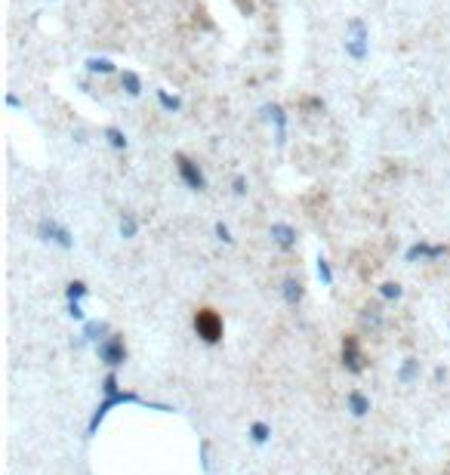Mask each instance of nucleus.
I'll return each mask as SVG.
<instances>
[{
  "label": "nucleus",
  "instance_id": "b1692460",
  "mask_svg": "<svg viewBox=\"0 0 450 475\" xmlns=\"http://www.w3.org/2000/svg\"><path fill=\"white\" fill-rule=\"evenodd\" d=\"M87 68L92 71V75H111L115 65H111L108 59H87Z\"/></svg>",
  "mask_w": 450,
  "mask_h": 475
},
{
  "label": "nucleus",
  "instance_id": "20e7f679",
  "mask_svg": "<svg viewBox=\"0 0 450 475\" xmlns=\"http://www.w3.org/2000/svg\"><path fill=\"white\" fill-rule=\"evenodd\" d=\"M342 367H346L352 377H361V374L367 371V358H364V352H361V342H358V336H352V333L342 336Z\"/></svg>",
  "mask_w": 450,
  "mask_h": 475
},
{
  "label": "nucleus",
  "instance_id": "aec40b11",
  "mask_svg": "<svg viewBox=\"0 0 450 475\" xmlns=\"http://www.w3.org/2000/svg\"><path fill=\"white\" fill-rule=\"evenodd\" d=\"M121 84H124V90H127L130 96H139V93H142V81H139V75H133V71H124V75H121Z\"/></svg>",
  "mask_w": 450,
  "mask_h": 475
},
{
  "label": "nucleus",
  "instance_id": "4468645a",
  "mask_svg": "<svg viewBox=\"0 0 450 475\" xmlns=\"http://www.w3.org/2000/svg\"><path fill=\"white\" fill-rule=\"evenodd\" d=\"M281 296H284V302H287V306H300L302 296H306V287H302L296 278H287L281 284Z\"/></svg>",
  "mask_w": 450,
  "mask_h": 475
},
{
  "label": "nucleus",
  "instance_id": "9b49d317",
  "mask_svg": "<svg viewBox=\"0 0 450 475\" xmlns=\"http://www.w3.org/2000/svg\"><path fill=\"white\" fill-rule=\"evenodd\" d=\"M346 407H349V414H352L355 420H364L370 414V398L361 392V389H349V395H346Z\"/></svg>",
  "mask_w": 450,
  "mask_h": 475
},
{
  "label": "nucleus",
  "instance_id": "2eb2a0df",
  "mask_svg": "<svg viewBox=\"0 0 450 475\" xmlns=\"http://www.w3.org/2000/svg\"><path fill=\"white\" fill-rule=\"evenodd\" d=\"M247 435H250V441H253L256 447H266L271 441V426L266 423V420H253L250 429H247Z\"/></svg>",
  "mask_w": 450,
  "mask_h": 475
},
{
  "label": "nucleus",
  "instance_id": "cd10ccee",
  "mask_svg": "<svg viewBox=\"0 0 450 475\" xmlns=\"http://www.w3.org/2000/svg\"><path fill=\"white\" fill-rule=\"evenodd\" d=\"M213 232H216V238H219L222 244H231V241H235V238H231V232H228V226H225V222H216V226H213Z\"/></svg>",
  "mask_w": 450,
  "mask_h": 475
},
{
  "label": "nucleus",
  "instance_id": "5701e85b",
  "mask_svg": "<svg viewBox=\"0 0 450 475\" xmlns=\"http://www.w3.org/2000/svg\"><path fill=\"white\" fill-rule=\"evenodd\" d=\"M105 139H108V142H111V148H117V151L127 148V136H124L117 127H108V130H105Z\"/></svg>",
  "mask_w": 450,
  "mask_h": 475
},
{
  "label": "nucleus",
  "instance_id": "7c9ffc66",
  "mask_svg": "<svg viewBox=\"0 0 450 475\" xmlns=\"http://www.w3.org/2000/svg\"><path fill=\"white\" fill-rule=\"evenodd\" d=\"M6 105H10V108H19L22 102H19V96H6Z\"/></svg>",
  "mask_w": 450,
  "mask_h": 475
},
{
  "label": "nucleus",
  "instance_id": "a878e982",
  "mask_svg": "<svg viewBox=\"0 0 450 475\" xmlns=\"http://www.w3.org/2000/svg\"><path fill=\"white\" fill-rule=\"evenodd\" d=\"M157 99H161V105H164V108H167V111H179V99H176V96H170L167 90H161V93H157Z\"/></svg>",
  "mask_w": 450,
  "mask_h": 475
},
{
  "label": "nucleus",
  "instance_id": "4be33fe9",
  "mask_svg": "<svg viewBox=\"0 0 450 475\" xmlns=\"http://www.w3.org/2000/svg\"><path fill=\"white\" fill-rule=\"evenodd\" d=\"M102 395H115V392H121V380H117V371H108L102 377Z\"/></svg>",
  "mask_w": 450,
  "mask_h": 475
},
{
  "label": "nucleus",
  "instance_id": "39448f33",
  "mask_svg": "<svg viewBox=\"0 0 450 475\" xmlns=\"http://www.w3.org/2000/svg\"><path fill=\"white\" fill-rule=\"evenodd\" d=\"M37 238L46 244H56V247H62V250H71L75 247V238H71V232L62 226V222H56V220H41L37 222Z\"/></svg>",
  "mask_w": 450,
  "mask_h": 475
},
{
  "label": "nucleus",
  "instance_id": "f8f14e48",
  "mask_svg": "<svg viewBox=\"0 0 450 475\" xmlns=\"http://www.w3.org/2000/svg\"><path fill=\"white\" fill-rule=\"evenodd\" d=\"M420 371H422V365H420V358H404L401 361V367H398V382L401 386H413L416 380H420Z\"/></svg>",
  "mask_w": 450,
  "mask_h": 475
},
{
  "label": "nucleus",
  "instance_id": "f257e3e1",
  "mask_svg": "<svg viewBox=\"0 0 450 475\" xmlns=\"http://www.w3.org/2000/svg\"><path fill=\"white\" fill-rule=\"evenodd\" d=\"M124 405H139V407H148V411H161V414H173V405H164V401H145L139 392H130V389H121L115 395H102V401L96 405V411L90 414V423H87V438L99 432L102 420L108 417L115 407H124Z\"/></svg>",
  "mask_w": 450,
  "mask_h": 475
},
{
  "label": "nucleus",
  "instance_id": "7ed1b4c3",
  "mask_svg": "<svg viewBox=\"0 0 450 475\" xmlns=\"http://www.w3.org/2000/svg\"><path fill=\"white\" fill-rule=\"evenodd\" d=\"M96 355H99V361H102L108 371H117V367H124V365H127V358H130L127 342H124V333L105 336V340L96 346Z\"/></svg>",
  "mask_w": 450,
  "mask_h": 475
},
{
  "label": "nucleus",
  "instance_id": "c85d7f7f",
  "mask_svg": "<svg viewBox=\"0 0 450 475\" xmlns=\"http://www.w3.org/2000/svg\"><path fill=\"white\" fill-rule=\"evenodd\" d=\"M235 195L237 197L247 195V180H244V176H235Z\"/></svg>",
  "mask_w": 450,
  "mask_h": 475
},
{
  "label": "nucleus",
  "instance_id": "0eeeda50",
  "mask_svg": "<svg viewBox=\"0 0 450 475\" xmlns=\"http://www.w3.org/2000/svg\"><path fill=\"white\" fill-rule=\"evenodd\" d=\"M176 170H179V180H182L191 191H204V188H207V176H204V170L197 167V164L191 161V157L176 155Z\"/></svg>",
  "mask_w": 450,
  "mask_h": 475
},
{
  "label": "nucleus",
  "instance_id": "423d86ee",
  "mask_svg": "<svg viewBox=\"0 0 450 475\" xmlns=\"http://www.w3.org/2000/svg\"><path fill=\"white\" fill-rule=\"evenodd\" d=\"M367 50H370V41H367V28H364L361 19H352L346 28V52L352 59H367Z\"/></svg>",
  "mask_w": 450,
  "mask_h": 475
},
{
  "label": "nucleus",
  "instance_id": "9d476101",
  "mask_svg": "<svg viewBox=\"0 0 450 475\" xmlns=\"http://www.w3.org/2000/svg\"><path fill=\"white\" fill-rule=\"evenodd\" d=\"M268 238L277 244V247L284 250V253L296 250V244H300V235H296V229H293V226H287V222H271Z\"/></svg>",
  "mask_w": 450,
  "mask_h": 475
},
{
  "label": "nucleus",
  "instance_id": "f3484780",
  "mask_svg": "<svg viewBox=\"0 0 450 475\" xmlns=\"http://www.w3.org/2000/svg\"><path fill=\"white\" fill-rule=\"evenodd\" d=\"M87 296H90L87 281H71V284L65 287V300H68V302H84Z\"/></svg>",
  "mask_w": 450,
  "mask_h": 475
},
{
  "label": "nucleus",
  "instance_id": "c756f323",
  "mask_svg": "<svg viewBox=\"0 0 450 475\" xmlns=\"http://www.w3.org/2000/svg\"><path fill=\"white\" fill-rule=\"evenodd\" d=\"M447 377V367H435V382H441Z\"/></svg>",
  "mask_w": 450,
  "mask_h": 475
},
{
  "label": "nucleus",
  "instance_id": "bb28decb",
  "mask_svg": "<svg viewBox=\"0 0 450 475\" xmlns=\"http://www.w3.org/2000/svg\"><path fill=\"white\" fill-rule=\"evenodd\" d=\"M68 318H75V321H87V312H84V306L81 302H68Z\"/></svg>",
  "mask_w": 450,
  "mask_h": 475
},
{
  "label": "nucleus",
  "instance_id": "6ab92c4d",
  "mask_svg": "<svg viewBox=\"0 0 450 475\" xmlns=\"http://www.w3.org/2000/svg\"><path fill=\"white\" fill-rule=\"evenodd\" d=\"M315 272H317V281H321L324 287H333V269H330V262L324 260V256H317Z\"/></svg>",
  "mask_w": 450,
  "mask_h": 475
},
{
  "label": "nucleus",
  "instance_id": "1a4fd4ad",
  "mask_svg": "<svg viewBox=\"0 0 450 475\" xmlns=\"http://www.w3.org/2000/svg\"><path fill=\"white\" fill-rule=\"evenodd\" d=\"M105 336H111V327H108V321H102V318L84 321V327H81V336H77V340H75V346H77V349H84V346H99V342H102Z\"/></svg>",
  "mask_w": 450,
  "mask_h": 475
},
{
  "label": "nucleus",
  "instance_id": "412c9836",
  "mask_svg": "<svg viewBox=\"0 0 450 475\" xmlns=\"http://www.w3.org/2000/svg\"><path fill=\"white\" fill-rule=\"evenodd\" d=\"M380 296H382V300H389V302H395V300H401V296H404V287L395 284V281H386V284H380Z\"/></svg>",
  "mask_w": 450,
  "mask_h": 475
},
{
  "label": "nucleus",
  "instance_id": "a211bd4d",
  "mask_svg": "<svg viewBox=\"0 0 450 475\" xmlns=\"http://www.w3.org/2000/svg\"><path fill=\"white\" fill-rule=\"evenodd\" d=\"M117 232H121V238H136L139 220L133 213H121V220H117Z\"/></svg>",
  "mask_w": 450,
  "mask_h": 475
},
{
  "label": "nucleus",
  "instance_id": "393cba45",
  "mask_svg": "<svg viewBox=\"0 0 450 475\" xmlns=\"http://www.w3.org/2000/svg\"><path fill=\"white\" fill-rule=\"evenodd\" d=\"M197 451H201V469H204V475H210V469H213V463H210V438H201Z\"/></svg>",
  "mask_w": 450,
  "mask_h": 475
},
{
  "label": "nucleus",
  "instance_id": "ddd939ff",
  "mask_svg": "<svg viewBox=\"0 0 450 475\" xmlns=\"http://www.w3.org/2000/svg\"><path fill=\"white\" fill-rule=\"evenodd\" d=\"M266 117L268 121H275V127H277V145H284V136H287V115H284V108L281 105H266Z\"/></svg>",
  "mask_w": 450,
  "mask_h": 475
},
{
  "label": "nucleus",
  "instance_id": "f03ea898",
  "mask_svg": "<svg viewBox=\"0 0 450 475\" xmlns=\"http://www.w3.org/2000/svg\"><path fill=\"white\" fill-rule=\"evenodd\" d=\"M195 333L204 346H219L222 342V333H225V324H222V315L213 312V309H197L195 312Z\"/></svg>",
  "mask_w": 450,
  "mask_h": 475
},
{
  "label": "nucleus",
  "instance_id": "6e6552de",
  "mask_svg": "<svg viewBox=\"0 0 450 475\" xmlns=\"http://www.w3.org/2000/svg\"><path fill=\"white\" fill-rule=\"evenodd\" d=\"M441 256H447V247H444V244L413 241V244L407 247L404 260H407V262H435V260H441Z\"/></svg>",
  "mask_w": 450,
  "mask_h": 475
},
{
  "label": "nucleus",
  "instance_id": "dca6fc26",
  "mask_svg": "<svg viewBox=\"0 0 450 475\" xmlns=\"http://www.w3.org/2000/svg\"><path fill=\"white\" fill-rule=\"evenodd\" d=\"M361 324L370 327V331H382V309L380 306H364L361 309Z\"/></svg>",
  "mask_w": 450,
  "mask_h": 475
}]
</instances>
